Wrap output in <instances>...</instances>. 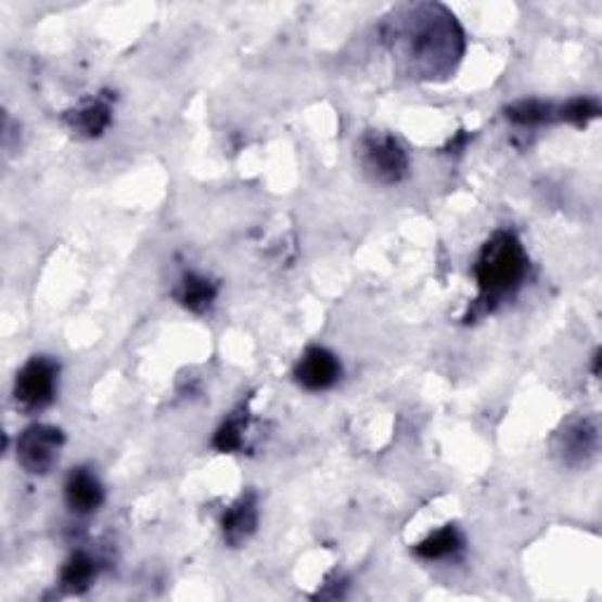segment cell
Listing matches in <instances>:
<instances>
[{"instance_id":"obj_1","label":"cell","mask_w":602,"mask_h":602,"mask_svg":"<svg viewBox=\"0 0 602 602\" xmlns=\"http://www.w3.org/2000/svg\"><path fill=\"white\" fill-rule=\"evenodd\" d=\"M388 43L419 78H445L464 54V31L447 8L405 5L388 22Z\"/></svg>"},{"instance_id":"obj_2","label":"cell","mask_w":602,"mask_h":602,"mask_svg":"<svg viewBox=\"0 0 602 602\" xmlns=\"http://www.w3.org/2000/svg\"><path fill=\"white\" fill-rule=\"evenodd\" d=\"M529 269V259L523 243L511 231H497L483 245L478 261H475V280H478L481 297L478 306L483 313L511 297L523 285Z\"/></svg>"},{"instance_id":"obj_3","label":"cell","mask_w":602,"mask_h":602,"mask_svg":"<svg viewBox=\"0 0 602 602\" xmlns=\"http://www.w3.org/2000/svg\"><path fill=\"white\" fill-rule=\"evenodd\" d=\"M360 165L380 184H398L410 170L408 151L396 137L384 132H370L360 139Z\"/></svg>"},{"instance_id":"obj_4","label":"cell","mask_w":602,"mask_h":602,"mask_svg":"<svg viewBox=\"0 0 602 602\" xmlns=\"http://www.w3.org/2000/svg\"><path fill=\"white\" fill-rule=\"evenodd\" d=\"M64 433L50 424H34L24 428L17 438V461L24 471L43 475L60 457Z\"/></svg>"},{"instance_id":"obj_5","label":"cell","mask_w":602,"mask_h":602,"mask_svg":"<svg viewBox=\"0 0 602 602\" xmlns=\"http://www.w3.org/2000/svg\"><path fill=\"white\" fill-rule=\"evenodd\" d=\"M57 362L36 356L20 370L15 382V398L26 410H43L52 402L54 390H57Z\"/></svg>"},{"instance_id":"obj_6","label":"cell","mask_w":602,"mask_h":602,"mask_svg":"<svg viewBox=\"0 0 602 602\" xmlns=\"http://www.w3.org/2000/svg\"><path fill=\"white\" fill-rule=\"evenodd\" d=\"M342 362L323 346L306 348L294 366V380L306 390H328L340 382Z\"/></svg>"},{"instance_id":"obj_7","label":"cell","mask_w":602,"mask_h":602,"mask_svg":"<svg viewBox=\"0 0 602 602\" xmlns=\"http://www.w3.org/2000/svg\"><path fill=\"white\" fill-rule=\"evenodd\" d=\"M598 450V428L591 419H572L558 433V452L565 464H586Z\"/></svg>"},{"instance_id":"obj_8","label":"cell","mask_w":602,"mask_h":602,"mask_svg":"<svg viewBox=\"0 0 602 602\" xmlns=\"http://www.w3.org/2000/svg\"><path fill=\"white\" fill-rule=\"evenodd\" d=\"M257 523H259L257 495L245 492V495L238 497V501L231 503L227 513H223V517H221L223 541L233 546V549H238V546L247 543L249 537L255 535Z\"/></svg>"},{"instance_id":"obj_9","label":"cell","mask_w":602,"mask_h":602,"mask_svg":"<svg viewBox=\"0 0 602 602\" xmlns=\"http://www.w3.org/2000/svg\"><path fill=\"white\" fill-rule=\"evenodd\" d=\"M64 497H66L68 509L86 515V513H92L102 507L104 487L90 469H74L66 478Z\"/></svg>"},{"instance_id":"obj_10","label":"cell","mask_w":602,"mask_h":602,"mask_svg":"<svg viewBox=\"0 0 602 602\" xmlns=\"http://www.w3.org/2000/svg\"><path fill=\"white\" fill-rule=\"evenodd\" d=\"M177 299L184 309L193 311V313H203L207 311L209 306L215 304L217 299V285L213 280L198 276V273H187L181 278L179 290H177Z\"/></svg>"},{"instance_id":"obj_11","label":"cell","mask_w":602,"mask_h":602,"mask_svg":"<svg viewBox=\"0 0 602 602\" xmlns=\"http://www.w3.org/2000/svg\"><path fill=\"white\" fill-rule=\"evenodd\" d=\"M66 123L72 125V130L86 137H100L111 123V111L104 102H90L80 106L72 114H66Z\"/></svg>"},{"instance_id":"obj_12","label":"cell","mask_w":602,"mask_h":602,"mask_svg":"<svg viewBox=\"0 0 602 602\" xmlns=\"http://www.w3.org/2000/svg\"><path fill=\"white\" fill-rule=\"evenodd\" d=\"M97 577L94 558L86 551H76L62 567V586L72 593H82Z\"/></svg>"},{"instance_id":"obj_13","label":"cell","mask_w":602,"mask_h":602,"mask_svg":"<svg viewBox=\"0 0 602 602\" xmlns=\"http://www.w3.org/2000/svg\"><path fill=\"white\" fill-rule=\"evenodd\" d=\"M461 546H464V537H461V531L454 525H447V527L438 529L436 535H431L422 543H419L414 553L424 560H443V558H450V555L459 553Z\"/></svg>"},{"instance_id":"obj_14","label":"cell","mask_w":602,"mask_h":602,"mask_svg":"<svg viewBox=\"0 0 602 602\" xmlns=\"http://www.w3.org/2000/svg\"><path fill=\"white\" fill-rule=\"evenodd\" d=\"M507 118L523 128H537V125L558 120V106L539 100H523L507 108Z\"/></svg>"},{"instance_id":"obj_15","label":"cell","mask_w":602,"mask_h":602,"mask_svg":"<svg viewBox=\"0 0 602 602\" xmlns=\"http://www.w3.org/2000/svg\"><path fill=\"white\" fill-rule=\"evenodd\" d=\"M245 426H247V412L238 410L233 412L227 422L219 426V431L215 433L213 445L217 447L219 452H235L243 447L245 440Z\"/></svg>"},{"instance_id":"obj_16","label":"cell","mask_w":602,"mask_h":602,"mask_svg":"<svg viewBox=\"0 0 602 602\" xmlns=\"http://www.w3.org/2000/svg\"><path fill=\"white\" fill-rule=\"evenodd\" d=\"M600 116V106L598 102L588 100V97H577V100H569L567 104L558 106V120H567L577 128H584L591 120H595Z\"/></svg>"}]
</instances>
